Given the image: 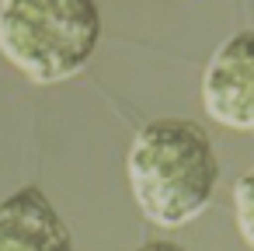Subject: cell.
Listing matches in <instances>:
<instances>
[{
  "instance_id": "cell-1",
  "label": "cell",
  "mask_w": 254,
  "mask_h": 251,
  "mask_svg": "<svg viewBox=\"0 0 254 251\" xmlns=\"http://www.w3.org/2000/svg\"><path fill=\"white\" fill-rule=\"evenodd\" d=\"M126 171L139 213L164 230H178L212 202L219 157L198 122L157 119L136 133Z\"/></svg>"
},
{
  "instance_id": "cell-2",
  "label": "cell",
  "mask_w": 254,
  "mask_h": 251,
  "mask_svg": "<svg viewBox=\"0 0 254 251\" xmlns=\"http://www.w3.org/2000/svg\"><path fill=\"white\" fill-rule=\"evenodd\" d=\"M101 42V14L91 0L0 4V53L35 84L77 77Z\"/></svg>"
},
{
  "instance_id": "cell-3",
  "label": "cell",
  "mask_w": 254,
  "mask_h": 251,
  "mask_svg": "<svg viewBox=\"0 0 254 251\" xmlns=\"http://www.w3.org/2000/svg\"><path fill=\"white\" fill-rule=\"evenodd\" d=\"M202 108L233 133H254V32L230 35L202 74Z\"/></svg>"
},
{
  "instance_id": "cell-4",
  "label": "cell",
  "mask_w": 254,
  "mask_h": 251,
  "mask_svg": "<svg viewBox=\"0 0 254 251\" xmlns=\"http://www.w3.org/2000/svg\"><path fill=\"white\" fill-rule=\"evenodd\" d=\"M0 251H73V237L56 206L28 185L0 202Z\"/></svg>"
},
{
  "instance_id": "cell-5",
  "label": "cell",
  "mask_w": 254,
  "mask_h": 251,
  "mask_svg": "<svg viewBox=\"0 0 254 251\" xmlns=\"http://www.w3.org/2000/svg\"><path fill=\"white\" fill-rule=\"evenodd\" d=\"M233 220L247 248H254V167H247L233 185Z\"/></svg>"
},
{
  "instance_id": "cell-6",
  "label": "cell",
  "mask_w": 254,
  "mask_h": 251,
  "mask_svg": "<svg viewBox=\"0 0 254 251\" xmlns=\"http://www.w3.org/2000/svg\"><path fill=\"white\" fill-rule=\"evenodd\" d=\"M136 251H185L181 244H174V241H146L143 248H136Z\"/></svg>"
}]
</instances>
